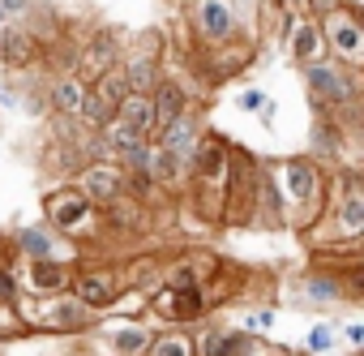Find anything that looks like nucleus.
I'll return each instance as SVG.
<instances>
[{"mask_svg":"<svg viewBox=\"0 0 364 356\" xmlns=\"http://www.w3.org/2000/svg\"><path fill=\"white\" fill-rule=\"evenodd\" d=\"M14 313L26 330H43V335H82L99 322L95 309H86L73 292H56V296H18Z\"/></svg>","mask_w":364,"mask_h":356,"instance_id":"f03ea898","label":"nucleus"},{"mask_svg":"<svg viewBox=\"0 0 364 356\" xmlns=\"http://www.w3.org/2000/svg\"><path fill=\"white\" fill-rule=\"evenodd\" d=\"M0 22H9V14H5V9H0Z\"/></svg>","mask_w":364,"mask_h":356,"instance_id":"f704fd0d","label":"nucleus"},{"mask_svg":"<svg viewBox=\"0 0 364 356\" xmlns=\"http://www.w3.org/2000/svg\"><path fill=\"white\" fill-rule=\"evenodd\" d=\"M262 181L270 189V198L279 202V215L287 228L296 232H313L330 206V181L321 163H313L309 155H291V159H270L262 167Z\"/></svg>","mask_w":364,"mask_h":356,"instance_id":"f257e3e1","label":"nucleus"},{"mask_svg":"<svg viewBox=\"0 0 364 356\" xmlns=\"http://www.w3.org/2000/svg\"><path fill=\"white\" fill-rule=\"evenodd\" d=\"M141 356H198V352H193V335H185V326H167V330L150 335Z\"/></svg>","mask_w":364,"mask_h":356,"instance_id":"412c9836","label":"nucleus"},{"mask_svg":"<svg viewBox=\"0 0 364 356\" xmlns=\"http://www.w3.org/2000/svg\"><path fill=\"white\" fill-rule=\"evenodd\" d=\"M99 326V322H95ZM150 326H141L137 318H124V322H112V326H99L95 339H90V352L95 356H141L146 343H150Z\"/></svg>","mask_w":364,"mask_h":356,"instance_id":"1a4fd4ad","label":"nucleus"},{"mask_svg":"<svg viewBox=\"0 0 364 356\" xmlns=\"http://www.w3.org/2000/svg\"><path fill=\"white\" fill-rule=\"evenodd\" d=\"M90 90H95V95H99V99L112 108V116H116L120 99L129 95V78H124V69H120V65H112L107 73H99V78H95V86H90Z\"/></svg>","mask_w":364,"mask_h":356,"instance_id":"a878e982","label":"nucleus"},{"mask_svg":"<svg viewBox=\"0 0 364 356\" xmlns=\"http://www.w3.org/2000/svg\"><path fill=\"white\" fill-rule=\"evenodd\" d=\"M291 296H300V305H309V309H330V305L347 300L338 271H309V275H300V283H291Z\"/></svg>","mask_w":364,"mask_h":356,"instance_id":"dca6fc26","label":"nucleus"},{"mask_svg":"<svg viewBox=\"0 0 364 356\" xmlns=\"http://www.w3.org/2000/svg\"><path fill=\"white\" fill-rule=\"evenodd\" d=\"M116 120L150 142V95H133V90H129V95L120 99V108H116Z\"/></svg>","mask_w":364,"mask_h":356,"instance_id":"5701e85b","label":"nucleus"},{"mask_svg":"<svg viewBox=\"0 0 364 356\" xmlns=\"http://www.w3.org/2000/svg\"><path fill=\"white\" fill-rule=\"evenodd\" d=\"M317 31H321V43H326V56L338 61L343 69H360L364 65V18L351 0L326 9L317 18Z\"/></svg>","mask_w":364,"mask_h":356,"instance_id":"39448f33","label":"nucleus"},{"mask_svg":"<svg viewBox=\"0 0 364 356\" xmlns=\"http://www.w3.org/2000/svg\"><path fill=\"white\" fill-rule=\"evenodd\" d=\"M304 352H309V356H338V352H343L338 322H317V326L304 335Z\"/></svg>","mask_w":364,"mask_h":356,"instance_id":"393cba45","label":"nucleus"},{"mask_svg":"<svg viewBox=\"0 0 364 356\" xmlns=\"http://www.w3.org/2000/svg\"><path fill=\"white\" fill-rule=\"evenodd\" d=\"M120 275L116 271H103V266H82V271H73V279H69V292L86 305V309H95L99 318L112 309V300L120 296Z\"/></svg>","mask_w":364,"mask_h":356,"instance_id":"9d476101","label":"nucleus"},{"mask_svg":"<svg viewBox=\"0 0 364 356\" xmlns=\"http://www.w3.org/2000/svg\"><path fill=\"white\" fill-rule=\"evenodd\" d=\"M73 356H95V352H73Z\"/></svg>","mask_w":364,"mask_h":356,"instance_id":"c9c22d12","label":"nucleus"},{"mask_svg":"<svg viewBox=\"0 0 364 356\" xmlns=\"http://www.w3.org/2000/svg\"><path fill=\"white\" fill-rule=\"evenodd\" d=\"M18 335H26V326L18 322V313H14V309H0V343H9V339H18Z\"/></svg>","mask_w":364,"mask_h":356,"instance_id":"c85d7f7f","label":"nucleus"},{"mask_svg":"<svg viewBox=\"0 0 364 356\" xmlns=\"http://www.w3.org/2000/svg\"><path fill=\"white\" fill-rule=\"evenodd\" d=\"M22 296V283H18V271L0 266V309H14V300Z\"/></svg>","mask_w":364,"mask_h":356,"instance_id":"cd10ccee","label":"nucleus"},{"mask_svg":"<svg viewBox=\"0 0 364 356\" xmlns=\"http://www.w3.org/2000/svg\"><path fill=\"white\" fill-rule=\"evenodd\" d=\"M18 283H22V296H56V292H69V279H73V262H56V258H31V262H18Z\"/></svg>","mask_w":364,"mask_h":356,"instance_id":"f8f14e48","label":"nucleus"},{"mask_svg":"<svg viewBox=\"0 0 364 356\" xmlns=\"http://www.w3.org/2000/svg\"><path fill=\"white\" fill-rule=\"evenodd\" d=\"M338 335H343V347H351V356H360V347H364V322H347V326H338Z\"/></svg>","mask_w":364,"mask_h":356,"instance_id":"c756f323","label":"nucleus"},{"mask_svg":"<svg viewBox=\"0 0 364 356\" xmlns=\"http://www.w3.org/2000/svg\"><path fill=\"white\" fill-rule=\"evenodd\" d=\"M210 305L215 300L206 288H163L159 283L154 292H146V309L167 326H193L210 313Z\"/></svg>","mask_w":364,"mask_h":356,"instance_id":"423d86ee","label":"nucleus"},{"mask_svg":"<svg viewBox=\"0 0 364 356\" xmlns=\"http://www.w3.org/2000/svg\"><path fill=\"white\" fill-rule=\"evenodd\" d=\"M0 61L9 69H26L39 61V39L31 26H0Z\"/></svg>","mask_w":364,"mask_h":356,"instance_id":"6ab92c4d","label":"nucleus"},{"mask_svg":"<svg viewBox=\"0 0 364 356\" xmlns=\"http://www.w3.org/2000/svg\"><path fill=\"white\" fill-rule=\"evenodd\" d=\"M14 253L22 262H31V258H56V262H73L77 266V249L69 245V236L52 232L48 224H31V228L14 232Z\"/></svg>","mask_w":364,"mask_h":356,"instance_id":"9b49d317","label":"nucleus"},{"mask_svg":"<svg viewBox=\"0 0 364 356\" xmlns=\"http://www.w3.org/2000/svg\"><path fill=\"white\" fill-rule=\"evenodd\" d=\"M304 86H309V95H313V103H317L321 112H326V108H330V112L351 108L355 95H360L351 69H343L338 61H313V65H304Z\"/></svg>","mask_w":364,"mask_h":356,"instance_id":"0eeeda50","label":"nucleus"},{"mask_svg":"<svg viewBox=\"0 0 364 356\" xmlns=\"http://www.w3.org/2000/svg\"><path fill=\"white\" fill-rule=\"evenodd\" d=\"M189 108V90L176 78H159V86L150 90V142L159 137V129H167L180 112Z\"/></svg>","mask_w":364,"mask_h":356,"instance_id":"f3484780","label":"nucleus"},{"mask_svg":"<svg viewBox=\"0 0 364 356\" xmlns=\"http://www.w3.org/2000/svg\"><path fill=\"white\" fill-rule=\"evenodd\" d=\"M330 194L334 198H330V206L313 232H330V249L334 245H360V236H364V181L351 167H343L330 181Z\"/></svg>","mask_w":364,"mask_h":356,"instance_id":"7ed1b4c3","label":"nucleus"},{"mask_svg":"<svg viewBox=\"0 0 364 356\" xmlns=\"http://www.w3.org/2000/svg\"><path fill=\"white\" fill-rule=\"evenodd\" d=\"M120 69H124V78H129V90H133V95H150V90L159 86V78H163L159 56H129Z\"/></svg>","mask_w":364,"mask_h":356,"instance_id":"4be33fe9","label":"nucleus"},{"mask_svg":"<svg viewBox=\"0 0 364 356\" xmlns=\"http://www.w3.org/2000/svg\"><path fill=\"white\" fill-rule=\"evenodd\" d=\"M120 61H124V56H120V39H116L112 31H95L90 43L82 48L77 73H82V78H99V73H107V69L120 65Z\"/></svg>","mask_w":364,"mask_h":356,"instance_id":"a211bd4d","label":"nucleus"},{"mask_svg":"<svg viewBox=\"0 0 364 356\" xmlns=\"http://www.w3.org/2000/svg\"><path fill=\"white\" fill-rule=\"evenodd\" d=\"M287 56L304 69L313 61H326V43H321V31L309 14H287Z\"/></svg>","mask_w":364,"mask_h":356,"instance_id":"2eb2a0df","label":"nucleus"},{"mask_svg":"<svg viewBox=\"0 0 364 356\" xmlns=\"http://www.w3.org/2000/svg\"><path fill=\"white\" fill-rule=\"evenodd\" d=\"M86 78L77 73V69H69V73H60L52 86H48V108L56 112V116H77V108H82V99H86Z\"/></svg>","mask_w":364,"mask_h":356,"instance_id":"aec40b11","label":"nucleus"},{"mask_svg":"<svg viewBox=\"0 0 364 356\" xmlns=\"http://www.w3.org/2000/svg\"><path fill=\"white\" fill-rule=\"evenodd\" d=\"M274 326V309L266 305V309H249L245 318H240V330H249V335H266Z\"/></svg>","mask_w":364,"mask_h":356,"instance_id":"bb28decb","label":"nucleus"},{"mask_svg":"<svg viewBox=\"0 0 364 356\" xmlns=\"http://www.w3.org/2000/svg\"><path fill=\"white\" fill-rule=\"evenodd\" d=\"M0 9H5L9 18H18V14H26V9H31V0H0Z\"/></svg>","mask_w":364,"mask_h":356,"instance_id":"2f4dec72","label":"nucleus"},{"mask_svg":"<svg viewBox=\"0 0 364 356\" xmlns=\"http://www.w3.org/2000/svg\"><path fill=\"white\" fill-rule=\"evenodd\" d=\"M262 103H266L262 90H245V95H240V108H245V112H262Z\"/></svg>","mask_w":364,"mask_h":356,"instance_id":"7c9ffc66","label":"nucleus"},{"mask_svg":"<svg viewBox=\"0 0 364 356\" xmlns=\"http://www.w3.org/2000/svg\"><path fill=\"white\" fill-rule=\"evenodd\" d=\"M43 224L69 241H82V236H95L103 232V215L99 206L77 189V185H56L48 198H43Z\"/></svg>","mask_w":364,"mask_h":356,"instance_id":"20e7f679","label":"nucleus"},{"mask_svg":"<svg viewBox=\"0 0 364 356\" xmlns=\"http://www.w3.org/2000/svg\"><path fill=\"white\" fill-rule=\"evenodd\" d=\"M206 133V125H202V116H198V108H185L167 129H159V137H154V146H163L171 159H180L185 163V172H189V155H193V146H198V137Z\"/></svg>","mask_w":364,"mask_h":356,"instance_id":"4468645a","label":"nucleus"},{"mask_svg":"<svg viewBox=\"0 0 364 356\" xmlns=\"http://www.w3.org/2000/svg\"><path fill=\"white\" fill-rule=\"evenodd\" d=\"M309 159L313 163H338V125H334V112H330V120L317 116V125H313V155Z\"/></svg>","mask_w":364,"mask_h":356,"instance_id":"b1692460","label":"nucleus"},{"mask_svg":"<svg viewBox=\"0 0 364 356\" xmlns=\"http://www.w3.org/2000/svg\"><path fill=\"white\" fill-rule=\"evenodd\" d=\"M253 356H296V352H287V347H262V343H257Z\"/></svg>","mask_w":364,"mask_h":356,"instance_id":"72a5a7b5","label":"nucleus"},{"mask_svg":"<svg viewBox=\"0 0 364 356\" xmlns=\"http://www.w3.org/2000/svg\"><path fill=\"white\" fill-rule=\"evenodd\" d=\"M279 5H283V14H304L309 0H279Z\"/></svg>","mask_w":364,"mask_h":356,"instance_id":"473e14b6","label":"nucleus"},{"mask_svg":"<svg viewBox=\"0 0 364 356\" xmlns=\"http://www.w3.org/2000/svg\"><path fill=\"white\" fill-rule=\"evenodd\" d=\"M189 22H193V35H198L206 48H219V43L236 39V26H240L232 0H193Z\"/></svg>","mask_w":364,"mask_h":356,"instance_id":"6e6552de","label":"nucleus"},{"mask_svg":"<svg viewBox=\"0 0 364 356\" xmlns=\"http://www.w3.org/2000/svg\"><path fill=\"white\" fill-rule=\"evenodd\" d=\"M77 189L103 211V206H112V202H120L124 198V167L120 163H112V159H99V163H86V172L77 176Z\"/></svg>","mask_w":364,"mask_h":356,"instance_id":"ddd939ff","label":"nucleus"}]
</instances>
